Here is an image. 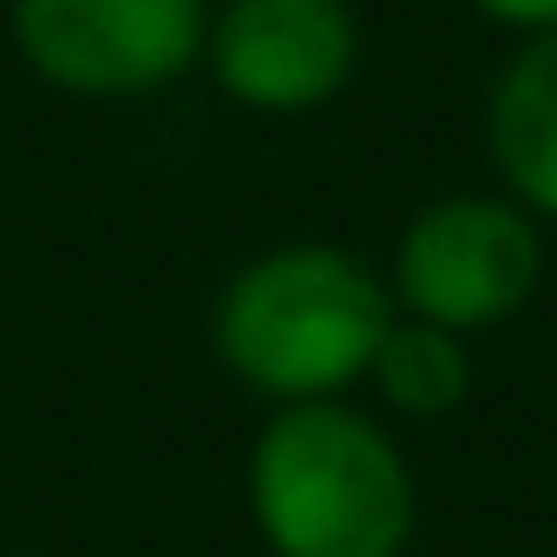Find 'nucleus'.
Returning a JSON list of instances; mask_svg holds the SVG:
<instances>
[{
	"mask_svg": "<svg viewBox=\"0 0 557 557\" xmlns=\"http://www.w3.org/2000/svg\"><path fill=\"white\" fill-rule=\"evenodd\" d=\"M487 149L530 219L557 226V28L530 36L487 99Z\"/></svg>",
	"mask_w": 557,
	"mask_h": 557,
	"instance_id": "obj_6",
	"label": "nucleus"
},
{
	"mask_svg": "<svg viewBox=\"0 0 557 557\" xmlns=\"http://www.w3.org/2000/svg\"><path fill=\"white\" fill-rule=\"evenodd\" d=\"M388 289L346 247H269L219 289L212 346L247 388L275 403H332L374 368L388 332Z\"/></svg>",
	"mask_w": 557,
	"mask_h": 557,
	"instance_id": "obj_2",
	"label": "nucleus"
},
{
	"mask_svg": "<svg viewBox=\"0 0 557 557\" xmlns=\"http://www.w3.org/2000/svg\"><path fill=\"white\" fill-rule=\"evenodd\" d=\"M473 8L502 28H530V36H550L557 28V0H473Z\"/></svg>",
	"mask_w": 557,
	"mask_h": 557,
	"instance_id": "obj_8",
	"label": "nucleus"
},
{
	"mask_svg": "<svg viewBox=\"0 0 557 557\" xmlns=\"http://www.w3.org/2000/svg\"><path fill=\"white\" fill-rule=\"evenodd\" d=\"M368 381L403 417H451V409L466 403V388H473V360H466L459 332H437V325H423V318H409V325L381 332Z\"/></svg>",
	"mask_w": 557,
	"mask_h": 557,
	"instance_id": "obj_7",
	"label": "nucleus"
},
{
	"mask_svg": "<svg viewBox=\"0 0 557 557\" xmlns=\"http://www.w3.org/2000/svg\"><path fill=\"white\" fill-rule=\"evenodd\" d=\"M247 508L275 557H403L417 480L374 417L283 403L247 451Z\"/></svg>",
	"mask_w": 557,
	"mask_h": 557,
	"instance_id": "obj_1",
	"label": "nucleus"
},
{
	"mask_svg": "<svg viewBox=\"0 0 557 557\" xmlns=\"http://www.w3.org/2000/svg\"><path fill=\"white\" fill-rule=\"evenodd\" d=\"M544 283V233L508 198H437L403 226L395 297L437 332H487Z\"/></svg>",
	"mask_w": 557,
	"mask_h": 557,
	"instance_id": "obj_3",
	"label": "nucleus"
},
{
	"mask_svg": "<svg viewBox=\"0 0 557 557\" xmlns=\"http://www.w3.org/2000/svg\"><path fill=\"white\" fill-rule=\"evenodd\" d=\"M205 50L226 99L255 113H311L346 92L360 28L346 0H226Z\"/></svg>",
	"mask_w": 557,
	"mask_h": 557,
	"instance_id": "obj_5",
	"label": "nucleus"
},
{
	"mask_svg": "<svg viewBox=\"0 0 557 557\" xmlns=\"http://www.w3.org/2000/svg\"><path fill=\"white\" fill-rule=\"evenodd\" d=\"M205 0H14V50L42 85L135 99L205 57Z\"/></svg>",
	"mask_w": 557,
	"mask_h": 557,
	"instance_id": "obj_4",
	"label": "nucleus"
}]
</instances>
